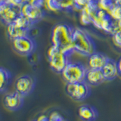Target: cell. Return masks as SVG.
Instances as JSON below:
<instances>
[{
  "label": "cell",
  "mask_w": 121,
  "mask_h": 121,
  "mask_svg": "<svg viewBox=\"0 0 121 121\" xmlns=\"http://www.w3.org/2000/svg\"><path fill=\"white\" fill-rule=\"evenodd\" d=\"M45 2V0H30V3L34 7L41 9V8L43 7V5H44Z\"/></svg>",
  "instance_id": "cell-25"
},
{
  "label": "cell",
  "mask_w": 121,
  "mask_h": 121,
  "mask_svg": "<svg viewBox=\"0 0 121 121\" xmlns=\"http://www.w3.org/2000/svg\"><path fill=\"white\" fill-rule=\"evenodd\" d=\"M48 116L46 115H40L38 118L36 119L37 121H47L48 120Z\"/></svg>",
  "instance_id": "cell-28"
},
{
  "label": "cell",
  "mask_w": 121,
  "mask_h": 121,
  "mask_svg": "<svg viewBox=\"0 0 121 121\" xmlns=\"http://www.w3.org/2000/svg\"><path fill=\"white\" fill-rule=\"evenodd\" d=\"M73 30L65 24L56 25L52 30V45L58 47L60 50L73 46Z\"/></svg>",
  "instance_id": "cell-2"
},
{
  "label": "cell",
  "mask_w": 121,
  "mask_h": 121,
  "mask_svg": "<svg viewBox=\"0 0 121 121\" xmlns=\"http://www.w3.org/2000/svg\"><path fill=\"white\" fill-rule=\"evenodd\" d=\"M106 80H113L120 73L118 64L115 60L108 58L104 66L101 69Z\"/></svg>",
  "instance_id": "cell-12"
},
{
  "label": "cell",
  "mask_w": 121,
  "mask_h": 121,
  "mask_svg": "<svg viewBox=\"0 0 121 121\" xmlns=\"http://www.w3.org/2000/svg\"><path fill=\"white\" fill-rule=\"evenodd\" d=\"M80 21L81 23L84 25H88L91 23H92V18L90 15L86 12L85 10H82L81 15H80Z\"/></svg>",
  "instance_id": "cell-22"
},
{
  "label": "cell",
  "mask_w": 121,
  "mask_h": 121,
  "mask_svg": "<svg viewBox=\"0 0 121 121\" xmlns=\"http://www.w3.org/2000/svg\"><path fill=\"white\" fill-rule=\"evenodd\" d=\"M24 97L16 91L7 93L3 98V104L10 111H17L24 105Z\"/></svg>",
  "instance_id": "cell-8"
},
{
  "label": "cell",
  "mask_w": 121,
  "mask_h": 121,
  "mask_svg": "<svg viewBox=\"0 0 121 121\" xmlns=\"http://www.w3.org/2000/svg\"><path fill=\"white\" fill-rule=\"evenodd\" d=\"M48 117L50 119H52L53 120H55V121H64V117L57 111L52 112L50 113V115L48 116Z\"/></svg>",
  "instance_id": "cell-24"
},
{
  "label": "cell",
  "mask_w": 121,
  "mask_h": 121,
  "mask_svg": "<svg viewBox=\"0 0 121 121\" xmlns=\"http://www.w3.org/2000/svg\"><path fill=\"white\" fill-rule=\"evenodd\" d=\"M87 69L83 64L79 62H70L64 67L62 77L67 83H76L85 81Z\"/></svg>",
  "instance_id": "cell-3"
},
{
  "label": "cell",
  "mask_w": 121,
  "mask_h": 121,
  "mask_svg": "<svg viewBox=\"0 0 121 121\" xmlns=\"http://www.w3.org/2000/svg\"><path fill=\"white\" fill-rule=\"evenodd\" d=\"M108 60V58L104 55L94 52L89 56V67L91 69L101 70Z\"/></svg>",
  "instance_id": "cell-13"
},
{
  "label": "cell",
  "mask_w": 121,
  "mask_h": 121,
  "mask_svg": "<svg viewBox=\"0 0 121 121\" xmlns=\"http://www.w3.org/2000/svg\"><path fill=\"white\" fill-rule=\"evenodd\" d=\"M98 8L101 9H103L106 11H110L111 9L114 5L113 0H98Z\"/></svg>",
  "instance_id": "cell-18"
},
{
  "label": "cell",
  "mask_w": 121,
  "mask_h": 121,
  "mask_svg": "<svg viewBox=\"0 0 121 121\" xmlns=\"http://www.w3.org/2000/svg\"><path fill=\"white\" fill-rule=\"evenodd\" d=\"M11 5L9 0H0V16Z\"/></svg>",
  "instance_id": "cell-23"
},
{
  "label": "cell",
  "mask_w": 121,
  "mask_h": 121,
  "mask_svg": "<svg viewBox=\"0 0 121 121\" xmlns=\"http://www.w3.org/2000/svg\"><path fill=\"white\" fill-rule=\"evenodd\" d=\"M78 115L83 121H95L98 117V112L95 107L83 104L78 109Z\"/></svg>",
  "instance_id": "cell-11"
},
{
  "label": "cell",
  "mask_w": 121,
  "mask_h": 121,
  "mask_svg": "<svg viewBox=\"0 0 121 121\" xmlns=\"http://www.w3.org/2000/svg\"><path fill=\"white\" fill-rule=\"evenodd\" d=\"M47 121H55V120H52V119H50V118H48V120Z\"/></svg>",
  "instance_id": "cell-30"
},
{
  "label": "cell",
  "mask_w": 121,
  "mask_h": 121,
  "mask_svg": "<svg viewBox=\"0 0 121 121\" xmlns=\"http://www.w3.org/2000/svg\"><path fill=\"white\" fill-rule=\"evenodd\" d=\"M14 7L13 5L9 6L0 16V20L6 26L14 23L21 14V10L17 11L14 9Z\"/></svg>",
  "instance_id": "cell-15"
},
{
  "label": "cell",
  "mask_w": 121,
  "mask_h": 121,
  "mask_svg": "<svg viewBox=\"0 0 121 121\" xmlns=\"http://www.w3.org/2000/svg\"><path fill=\"white\" fill-rule=\"evenodd\" d=\"M113 39H114L115 43L117 45L121 46V30L114 34V36H113Z\"/></svg>",
  "instance_id": "cell-26"
},
{
  "label": "cell",
  "mask_w": 121,
  "mask_h": 121,
  "mask_svg": "<svg viewBox=\"0 0 121 121\" xmlns=\"http://www.w3.org/2000/svg\"><path fill=\"white\" fill-rule=\"evenodd\" d=\"M28 32L26 30H22L21 28H19L18 26H17L14 23L11 24L7 26V33L8 36L9 37V39L11 40L14 39V38H17L19 36L28 35Z\"/></svg>",
  "instance_id": "cell-16"
},
{
  "label": "cell",
  "mask_w": 121,
  "mask_h": 121,
  "mask_svg": "<svg viewBox=\"0 0 121 121\" xmlns=\"http://www.w3.org/2000/svg\"><path fill=\"white\" fill-rule=\"evenodd\" d=\"M12 80V74L7 68L0 67V94L7 92Z\"/></svg>",
  "instance_id": "cell-14"
},
{
  "label": "cell",
  "mask_w": 121,
  "mask_h": 121,
  "mask_svg": "<svg viewBox=\"0 0 121 121\" xmlns=\"http://www.w3.org/2000/svg\"><path fill=\"white\" fill-rule=\"evenodd\" d=\"M111 17L114 18L115 20L119 21L121 19V5L117 4L113 6V8L109 11Z\"/></svg>",
  "instance_id": "cell-19"
},
{
  "label": "cell",
  "mask_w": 121,
  "mask_h": 121,
  "mask_svg": "<svg viewBox=\"0 0 121 121\" xmlns=\"http://www.w3.org/2000/svg\"><path fill=\"white\" fill-rule=\"evenodd\" d=\"M106 80L103 72L99 69H89L87 70L86 74L85 82L90 86H98Z\"/></svg>",
  "instance_id": "cell-10"
},
{
  "label": "cell",
  "mask_w": 121,
  "mask_h": 121,
  "mask_svg": "<svg viewBox=\"0 0 121 121\" xmlns=\"http://www.w3.org/2000/svg\"><path fill=\"white\" fill-rule=\"evenodd\" d=\"M11 43L13 50L21 56L32 55L36 48V42L29 34L14 38L11 40Z\"/></svg>",
  "instance_id": "cell-4"
},
{
  "label": "cell",
  "mask_w": 121,
  "mask_h": 121,
  "mask_svg": "<svg viewBox=\"0 0 121 121\" xmlns=\"http://www.w3.org/2000/svg\"><path fill=\"white\" fill-rule=\"evenodd\" d=\"M35 79L30 75H22L14 82V91L26 97L33 92L35 88Z\"/></svg>",
  "instance_id": "cell-7"
},
{
  "label": "cell",
  "mask_w": 121,
  "mask_h": 121,
  "mask_svg": "<svg viewBox=\"0 0 121 121\" xmlns=\"http://www.w3.org/2000/svg\"><path fill=\"white\" fill-rule=\"evenodd\" d=\"M48 58L52 70L58 73H61L64 67L69 62V56L53 45L48 49Z\"/></svg>",
  "instance_id": "cell-5"
},
{
  "label": "cell",
  "mask_w": 121,
  "mask_h": 121,
  "mask_svg": "<svg viewBox=\"0 0 121 121\" xmlns=\"http://www.w3.org/2000/svg\"><path fill=\"white\" fill-rule=\"evenodd\" d=\"M11 4H12L14 6H18L24 4V0H9Z\"/></svg>",
  "instance_id": "cell-27"
},
{
  "label": "cell",
  "mask_w": 121,
  "mask_h": 121,
  "mask_svg": "<svg viewBox=\"0 0 121 121\" xmlns=\"http://www.w3.org/2000/svg\"><path fill=\"white\" fill-rule=\"evenodd\" d=\"M33 121H37V120H33Z\"/></svg>",
  "instance_id": "cell-31"
},
{
  "label": "cell",
  "mask_w": 121,
  "mask_h": 121,
  "mask_svg": "<svg viewBox=\"0 0 121 121\" xmlns=\"http://www.w3.org/2000/svg\"><path fill=\"white\" fill-rule=\"evenodd\" d=\"M45 5L51 11H58L61 9L60 0H45Z\"/></svg>",
  "instance_id": "cell-20"
},
{
  "label": "cell",
  "mask_w": 121,
  "mask_h": 121,
  "mask_svg": "<svg viewBox=\"0 0 121 121\" xmlns=\"http://www.w3.org/2000/svg\"><path fill=\"white\" fill-rule=\"evenodd\" d=\"M72 44L74 51L82 55L89 56L95 52V47L92 39L84 30L76 28L73 30Z\"/></svg>",
  "instance_id": "cell-1"
},
{
  "label": "cell",
  "mask_w": 121,
  "mask_h": 121,
  "mask_svg": "<svg viewBox=\"0 0 121 121\" xmlns=\"http://www.w3.org/2000/svg\"><path fill=\"white\" fill-rule=\"evenodd\" d=\"M14 24L17 26H18L19 28L26 30V31H29L30 27H31L32 25L33 24L27 17H26L24 15H23L21 14V12L20 15L17 17V18L15 20Z\"/></svg>",
  "instance_id": "cell-17"
},
{
  "label": "cell",
  "mask_w": 121,
  "mask_h": 121,
  "mask_svg": "<svg viewBox=\"0 0 121 121\" xmlns=\"http://www.w3.org/2000/svg\"><path fill=\"white\" fill-rule=\"evenodd\" d=\"M116 3H117V4H120V5H121V0H116Z\"/></svg>",
  "instance_id": "cell-29"
},
{
  "label": "cell",
  "mask_w": 121,
  "mask_h": 121,
  "mask_svg": "<svg viewBox=\"0 0 121 121\" xmlns=\"http://www.w3.org/2000/svg\"><path fill=\"white\" fill-rule=\"evenodd\" d=\"M113 23L111 21V17H109L101 21V29L104 30L106 32L111 33L112 29H113Z\"/></svg>",
  "instance_id": "cell-21"
},
{
  "label": "cell",
  "mask_w": 121,
  "mask_h": 121,
  "mask_svg": "<svg viewBox=\"0 0 121 121\" xmlns=\"http://www.w3.org/2000/svg\"><path fill=\"white\" fill-rule=\"evenodd\" d=\"M21 12L26 17H27L33 24L39 21L44 16L43 11L39 8L34 7L30 2H26L22 5Z\"/></svg>",
  "instance_id": "cell-9"
},
{
  "label": "cell",
  "mask_w": 121,
  "mask_h": 121,
  "mask_svg": "<svg viewBox=\"0 0 121 121\" xmlns=\"http://www.w3.org/2000/svg\"><path fill=\"white\" fill-rule=\"evenodd\" d=\"M66 92L75 101H81L86 99L91 94L89 85L85 81L76 83H67L65 87Z\"/></svg>",
  "instance_id": "cell-6"
}]
</instances>
